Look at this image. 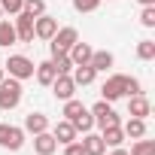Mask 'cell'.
<instances>
[{"instance_id":"1","label":"cell","mask_w":155,"mask_h":155,"mask_svg":"<svg viewBox=\"0 0 155 155\" xmlns=\"http://www.w3.org/2000/svg\"><path fill=\"white\" fill-rule=\"evenodd\" d=\"M21 104V79H3L0 82V110H15Z\"/></svg>"},{"instance_id":"2","label":"cell","mask_w":155,"mask_h":155,"mask_svg":"<svg viewBox=\"0 0 155 155\" xmlns=\"http://www.w3.org/2000/svg\"><path fill=\"white\" fill-rule=\"evenodd\" d=\"M34 61L28 58V55H9V61L3 64V70L12 76V79H31L34 76Z\"/></svg>"},{"instance_id":"3","label":"cell","mask_w":155,"mask_h":155,"mask_svg":"<svg viewBox=\"0 0 155 155\" xmlns=\"http://www.w3.org/2000/svg\"><path fill=\"white\" fill-rule=\"evenodd\" d=\"M79 40V34H76V28H58L55 31V37L49 40V46H52V58L55 55H67L70 52V46Z\"/></svg>"},{"instance_id":"4","label":"cell","mask_w":155,"mask_h":155,"mask_svg":"<svg viewBox=\"0 0 155 155\" xmlns=\"http://www.w3.org/2000/svg\"><path fill=\"white\" fill-rule=\"evenodd\" d=\"M0 146L3 149H12L18 152L25 146V128H15V125H0Z\"/></svg>"},{"instance_id":"5","label":"cell","mask_w":155,"mask_h":155,"mask_svg":"<svg viewBox=\"0 0 155 155\" xmlns=\"http://www.w3.org/2000/svg\"><path fill=\"white\" fill-rule=\"evenodd\" d=\"M125 85H128V76L125 73H116V76H110V79L104 82V88H101V94H104V101H119V97H125L128 91H125Z\"/></svg>"},{"instance_id":"6","label":"cell","mask_w":155,"mask_h":155,"mask_svg":"<svg viewBox=\"0 0 155 155\" xmlns=\"http://www.w3.org/2000/svg\"><path fill=\"white\" fill-rule=\"evenodd\" d=\"M91 116H94V122L101 125V128H110V125H119V113L110 107V101H97L91 110H88Z\"/></svg>"},{"instance_id":"7","label":"cell","mask_w":155,"mask_h":155,"mask_svg":"<svg viewBox=\"0 0 155 155\" xmlns=\"http://www.w3.org/2000/svg\"><path fill=\"white\" fill-rule=\"evenodd\" d=\"M12 25H15V37H18V43H34V15L18 12Z\"/></svg>"},{"instance_id":"8","label":"cell","mask_w":155,"mask_h":155,"mask_svg":"<svg viewBox=\"0 0 155 155\" xmlns=\"http://www.w3.org/2000/svg\"><path fill=\"white\" fill-rule=\"evenodd\" d=\"M55 31H58V18H52V15H46V12L34 18V37H40V40H52Z\"/></svg>"},{"instance_id":"9","label":"cell","mask_w":155,"mask_h":155,"mask_svg":"<svg viewBox=\"0 0 155 155\" xmlns=\"http://www.w3.org/2000/svg\"><path fill=\"white\" fill-rule=\"evenodd\" d=\"M52 91H55V97H58V101H70V97H73V91H76L73 76H70V73H61V76H55Z\"/></svg>"},{"instance_id":"10","label":"cell","mask_w":155,"mask_h":155,"mask_svg":"<svg viewBox=\"0 0 155 155\" xmlns=\"http://www.w3.org/2000/svg\"><path fill=\"white\" fill-rule=\"evenodd\" d=\"M91 52H94V49H91L88 43H79V40H76V43L70 46L67 58L73 61V67H79V64H88V61H91Z\"/></svg>"},{"instance_id":"11","label":"cell","mask_w":155,"mask_h":155,"mask_svg":"<svg viewBox=\"0 0 155 155\" xmlns=\"http://www.w3.org/2000/svg\"><path fill=\"white\" fill-rule=\"evenodd\" d=\"M152 113V107H149V101L143 97V94H131L128 97V116H134V119H146Z\"/></svg>"},{"instance_id":"12","label":"cell","mask_w":155,"mask_h":155,"mask_svg":"<svg viewBox=\"0 0 155 155\" xmlns=\"http://www.w3.org/2000/svg\"><path fill=\"white\" fill-rule=\"evenodd\" d=\"M34 149H37V155H52L58 149V140L49 131H40V134H34Z\"/></svg>"},{"instance_id":"13","label":"cell","mask_w":155,"mask_h":155,"mask_svg":"<svg viewBox=\"0 0 155 155\" xmlns=\"http://www.w3.org/2000/svg\"><path fill=\"white\" fill-rule=\"evenodd\" d=\"M52 137H55L61 146L73 143V140H76V128H73V122H67V119H64V122H58V125H55V131H52Z\"/></svg>"},{"instance_id":"14","label":"cell","mask_w":155,"mask_h":155,"mask_svg":"<svg viewBox=\"0 0 155 155\" xmlns=\"http://www.w3.org/2000/svg\"><path fill=\"white\" fill-rule=\"evenodd\" d=\"M82 143V149H85V155H104L107 152V143H104V137L101 134H85V140H79Z\"/></svg>"},{"instance_id":"15","label":"cell","mask_w":155,"mask_h":155,"mask_svg":"<svg viewBox=\"0 0 155 155\" xmlns=\"http://www.w3.org/2000/svg\"><path fill=\"white\" fill-rule=\"evenodd\" d=\"M34 76H37V82H40V85H52V82H55V76H58V70H55L52 61H43V64L34 67Z\"/></svg>"},{"instance_id":"16","label":"cell","mask_w":155,"mask_h":155,"mask_svg":"<svg viewBox=\"0 0 155 155\" xmlns=\"http://www.w3.org/2000/svg\"><path fill=\"white\" fill-rule=\"evenodd\" d=\"M25 131H28V134L49 131V119H46L43 113H28V116H25Z\"/></svg>"},{"instance_id":"17","label":"cell","mask_w":155,"mask_h":155,"mask_svg":"<svg viewBox=\"0 0 155 155\" xmlns=\"http://www.w3.org/2000/svg\"><path fill=\"white\" fill-rule=\"evenodd\" d=\"M94 76H97V70H94L91 64H79V67H73V82H76V85H91V82H94Z\"/></svg>"},{"instance_id":"18","label":"cell","mask_w":155,"mask_h":155,"mask_svg":"<svg viewBox=\"0 0 155 155\" xmlns=\"http://www.w3.org/2000/svg\"><path fill=\"white\" fill-rule=\"evenodd\" d=\"M12 43H18V37H15V25L6 21V18H0V49H9Z\"/></svg>"},{"instance_id":"19","label":"cell","mask_w":155,"mask_h":155,"mask_svg":"<svg viewBox=\"0 0 155 155\" xmlns=\"http://www.w3.org/2000/svg\"><path fill=\"white\" fill-rule=\"evenodd\" d=\"M101 137H104L107 146H122V143H125V131H122V125H110V128H104Z\"/></svg>"},{"instance_id":"20","label":"cell","mask_w":155,"mask_h":155,"mask_svg":"<svg viewBox=\"0 0 155 155\" xmlns=\"http://www.w3.org/2000/svg\"><path fill=\"white\" fill-rule=\"evenodd\" d=\"M122 131H125L128 137L140 140V137H146V119H134V116H131V119L125 122V128H122Z\"/></svg>"},{"instance_id":"21","label":"cell","mask_w":155,"mask_h":155,"mask_svg":"<svg viewBox=\"0 0 155 155\" xmlns=\"http://www.w3.org/2000/svg\"><path fill=\"white\" fill-rule=\"evenodd\" d=\"M88 64H91L97 73H101V70H110V67H113V52H107V49H104V52H91V61H88Z\"/></svg>"},{"instance_id":"22","label":"cell","mask_w":155,"mask_h":155,"mask_svg":"<svg viewBox=\"0 0 155 155\" xmlns=\"http://www.w3.org/2000/svg\"><path fill=\"white\" fill-rule=\"evenodd\" d=\"M70 122H73V128H76V134H79V131H82V134H88V131L94 128V116H91L88 110H82L79 116H76V119H70Z\"/></svg>"},{"instance_id":"23","label":"cell","mask_w":155,"mask_h":155,"mask_svg":"<svg viewBox=\"0 0 155 155\" xmlns=\"http://www.w3.org/2000/svg\"><path fill=\"white\" fill-rule=\"evenodd\" d=\"M137 58L140 61H152L155 58V40H140L137 43Z\"/></svg>"},{"instance_id":"24","label":"cell","mask_w":155,"mask_h":155,"mask_svg":"<svg viewBox=\"0 0 155 155\" xmlns=\"http://www.w3.org/2000/svg\"><path fill=\"white\" fill-rule=\"evenodd\" d=\"M128 155H155V140H137L134 146H131V152Z\"/></svg>"},{"instance_id":"25","label":"cell","mask_w":155,"mask_h":155,"mask_svg":"<svg viewBox=\"0 0 155 155\" xmlns=\"http://www.w3.org/2000/svg\"><path fill=\"white\" fill-rule=\"evenodd\" d=\"M21 12H28V15H43L46 12V3H43V0H25V3H21Z\"/></svg>"},{"instance_id":"26","label":"cell","mask_w":155,"mask_h":155,"mask_svg":"<svg viewBox=\"0 0 155 155\" xmlns=\"http://www.w3.org/2000/svg\"><path fill=\"white\" fill-rule=\"evenodd\" d=\"M82 110H85V107H82L79 101H73V97H70V101H64V116H67V122H70V119H76Z\"/></svg>"},{"instance_id":"27","label":"cell","mask_w":155,"mask_h":155,"mask_svg":"<svg viewBox=\"0 0 155 155\" xmlns=\"http://www.w3.org/2000/svg\"><path fill=\"white\" fill-rule=\"evenodd\" d=\"M52 64H55L58 76H61V73H70V70H73V61H70L67 55H55V58H52Z\"/></svg>"},{"instance_id":"28","label":"cell","mask_w":155,"mask_h":155,"mask_svg":"<svg viewBox=\"0 0 155 155\" xmlns=\"http://www.w3.org/2000/svg\"><path fill=\"white\" fill-rule=\"evenodd\" d=\"M101 6V0H73V9L76 12H94Z\"/></svg>"},{"instance_id":"29","label":"cell","mask_w":155,"mask_h":155,"mask_svg":"<svg viewBox=\"0 0 155 155\" xmlns=\"http://www.w3.org/2000/svg\"><path fill=\"white\" fill-rule=\"evenodd\" d=\"M21 3H25V0H0V9L9 12V15H18L21 12Z\"/></svg>"},{"instance_id":"30","label":"cell","mask_w":155,"mask_h":155,"mask_svg":"<svg viewBox=\"0 0 155 155\" xmlns=\"http://www.w3.org/2000/svg\"><path fill=\"white\" fill-rule=\"evenodd\" d=\"M140 25H143V28H155V6H143V12H140Z\"/></svg>"},{"instance_id":"31","label":"cell","mask_w":155,"mask_h":155,"mask_svg":"<svg viewBox=\"0 0 155 155\" xmlns=\"http://www.w3.org/2000/svg\"><path fill=\"white\" fill-rule=\"evenodd\" d=\"M64 155H85V149H82V143H79V140H73V143H67V146H64Z\"/></svg>"},{"instance_id":"32","label":"cell","mask_w":155,"mask_h":155,"mask_svg":"<svg viewBox=\"0 0 155 155\" xmlns=\"http://www.w3.org/2000/svg\"><path fill=\"white\" fill-rule=\"evenodd\" d=\"M125 91H128V97H131V94H143V91H140V79L128 76V85H125Z\"/></svg>"},{"instance_id":"33","label":"cell","mask_w":155,"mask_h":155,"mask_svg":"<svg viewBox=\"0 0 155 155\" xmlns=\"http://www.w3.org/2000/svg\"><path fill=\"white\" fill-rule=\"evenodd\" d=\"M110 155H128V149H122V146H113V152Z\"/></svg>"},{"instance_id":"34","label":"cell","mask_w":155,"mask_h":155,"mask_svg":"<svg viewBox=\"0 0 155 155\" xmlns=\"http://www.w3.org/2000/svg\"><path fill=\"white\" fill-rule=\"evenodd\" d=\"M140 6H155V0H137Z\"/></svg>"},{"instance_id":"35","label":"cell","mask_w":155,"mask_h":155,"mask_svg":"<svg viewBox=\"0 0 155 155\" xmlns=\"http://www.w3.org/2000/svg\"><path fill=\"white\" fill-rule=\"evenodd\" d=\"M6 79V70H3V64H0V82H3Z\"/></svg>"},{"instance_id":"36","label":"cell","mask_w":155,"mask_h":155,"mask_svg":"<svg viewBox=\"0 0 155 155\" xmlns=\"http://www.w3.org/2000/svg\"><path fill=\"white\" fill-rule=\"evenodd\" d=\"M0 18H3V9H0Z\"/></svg>"}]
</instances>
